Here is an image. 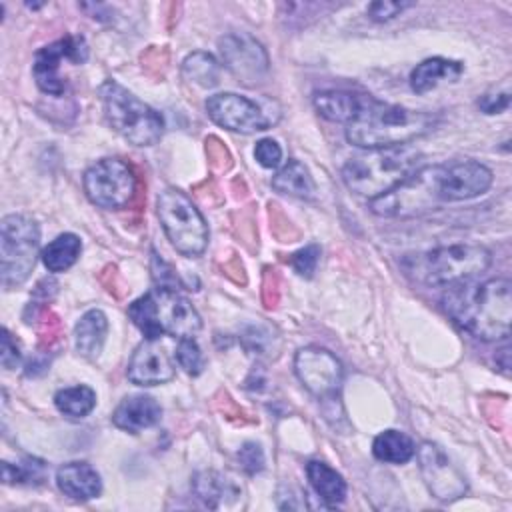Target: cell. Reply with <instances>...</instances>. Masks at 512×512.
Listing matches in <instances>:
<instances>
[{
  "label": "cell",
  "mask_w": 512,
  "mask_h": 512,
  "mask_svg": "<svg viewBox=\"0 0 512 512\" xmlns=\"http://www.w3.org/2000/svg\"><path fill=\"white\" fill-rule=\"evenodd\" d=\"M58 490L78 502L96 498L102 492V480L88 462H66L56 470Z\"/></svg>",
  "instance_id": "19"
},
{
  "label": "cell",
  "mask_w": 512,
  "mask_h": 512,
  "mask_svg": "<svg viewBox=\"0 0 512 512\" xmlns=\"http://www.w3.org/2000/svg\"><path fill=\"white\" fill-rule=\"evenodd\" d=\"M318 260H320V248L316 244H308V246H304V248H300L298 252L292 254L290 264L296 270V274H300L304 278H310L316 272Z\"/></svg>",
  "instance_id": "32"
},
{
  "label": "cell",
  "mask_w": 512,
  "mask_h": 512,
  "mask_svg": "<svg viewBox=\"0 0 512 512\" xmlns=\"http://www.w3.org/2000/svg\"><path fill=\"white\" fill-rule=\"evenodd\" d=\"M206 112L214 124L240 134L262 132L278 122V116L268 114V110H264L254 100L234 92H220L210 96L206 100Z\"/></svg>",
  "instance_id": "11"
},
{
  "label": "cell",
  "mask_w": 512,
  "mask_h": 512,
  "mask_svg": "<svg viewBox=\"0 0 512 512\" xmlns=\"http://www.w3.org/2000/svg\"><path fill=\"white\" fill-rule=\"evenodd\" d=\"M476 104L484 114H500L510 106V92L504 90L496 94H484L478 98Z\"/></svg>",
  "instance_id": "36"
},
{
  "label": "cell",
  "mask_w": 512,
  "mask_h": 512,
  "mask_svg": "<svg viewBox=\"0 0 512 512\" xmlns=\"http://www.w3.org/2000/svg\"><path fill=\"white\" fill-rule=\"evenodd\" d=\"M176 360H178L180 368H184L192 376H198L206 366L202 350H200V346L196 344L194 338H178Z\"/></svg>",
  "instance_id": "31"
},
{
  "label": "cell",
  "mask_w": 512,
  "mask_h": 512,
  "mask_svg": "<svg viewBox=\"0 0 512 512\" xmlns=\"http://www.w3.org/2000/svg\"><path fill=\"white\" fill-rule=\"evenodd\" d=\"M100 98L108 124L130 144L152 146L162 138V114L144 104L116 80H106L100 86Z\"/></svg>",
  "instance_id": "6"
},
{
  "label": "cell",
  "mask_w": 512,
  "mask_h": 512,
  "mask_svg": "<svg viewBox=\"0 0 512 512\" xmlns=\"http://www.w3.org/2000/svg\"><path fill=\"white\" fill-rule=\"evenodd\" d=\"M272 188L280 194L296 196L302 200L314 198V192H316V184H314V178L310 176V170L298 160H288L272 176Z\"/></svg>",
  "instance_id": "25"
},
{
  "label": "cell",
  "mask_w": 512,
  "mask_h": 512,
  "mask_svg": "<svg viewBox=\"0 0 512 512\" xmlns=\"http://www.w3.org/2000/svg\"><path fill=\"white\" fill-rule=\"evenodd\" d=\"M54 404L64 416L84 418L96 406V392L86 384L68 386L54 394Z\"/></svg>",
  "instance_id": "28"
},
{
  "label": "cell",
  "mask_w": 512,
  "mask_h": 512,
  "mask_svg": "<svg viewBox=\"0 0 512 512\" xmlns=\"http://www.w3.org/2000/svg\"><path fill=\"white\" fill-rule=\"evenodd\" d=\"M156 212L170 244L182 256H200L208 246V224L192 200L176 190L166 188L156 198Z\"/></svg>",
  "instance_id": "7"
},
{
  "label": "cell",
  "mask_w": 512,
  "mask_h": 512,
  "mask_svg": "<svg viewBox=\"0 0 512 512\" xmlns=\"http://www.w3.org/2000/svg\"><path fill=\"white\" fill-rule=\"evenodd\" d=\"M254 158L264 168H278V164L282 160V148H280V144L276 140L262 138L254 146Z\"/></svg>",
  "instance_id": "34"
},
{
  "label": "cell",
  "mask_w": 512,
  "mask_h": 512,
  "mask_svg": "<svg viewBox=\"0 0 512 512\" xmlns=\"http://www.w3.org/2000/svg\"><path fill=\"white\" fill-rule=\"evenodd\" d=\"M62 58H66L74 64L86 62V58H88L86 40L82 36H66V38H60L36 52L32 74H34L38 88L44 94H50V96L64 94L66 82L60 76Z\"/></svg>",
  "instance_id": "14"
},
{
  "label": "cell",
  "mask_w": 512,
  "mask_h": 512,
  "mask_svg": "<svg viewBox=\"0 0 512 512\" xmlns=\"http://www.w3.org/2000/svg\"><path fill=\"white\" fill-rule=\"evenodd\" d=\"M2 478L6 484H42L46 478V464L38 458H26L20 464L2 462Z\"/></svg>",
  "instance_id": "30"
},
{
  "label": "cell",
  "mask_w": 512,
  "mask_h": 512,
  "mask_svg": "<svg viewBox=\"0 0 512 512\" xmlns=\"http://www.w3.org/2000/svg\"><path fill=\"white\" fill-rule=\"evenodd\" d=\"M442 304L454 324L474 338L498 342L510 336L512 284L508 278L450 284Z\"/></svg>",
  "instance_id": "1"
},
{
  "label": "cell",
  "mask_w": 512,
  "mask_h": 512,
  "mask_svg": "<svg viewBox=\"0 0 512 512\" xmlns=\"http://www.w3.org/2000/svg\"><path fill=\"white\" fill-rule=\"evenodd\" d=\"M192 490L210 508L226 506L240 496V488L234 484V480L214 470L198 472L192 480Z\"/></svg>",
  "instance_id": "23"
},
{
  "label": "cell",
  "mask_w": 512,
  "mask_h": 512,
  "mask_svg": "<svg viewBox=\"0 0 512 512\" xmlns=\"http://www.w3.org/2000/svg\"><path fill=\"white\" fill-rule=\"evenodd\" d=\"M162 418L160 404L146 394L126 396L112 412V424L124 432L138 434L144 428L158 424Z\"/></svg>",
  "instance_id": "18"
},
{
  "label": "cell",
  "mask_w": 512,
  "mask_h": 512,
  "mask_svg": "<svg viewBox=\"0 0 512 512\" xmlns=\"http://www.w3.org/2000/svg\"><path fill=\"white\" fill-rule=\"evenodd\" d=\"M182 74L192 84L202 88H212L220 78V64L208 52H192L182 62Z\"/></svg>",
  "instance_id": "29"
},
{
  "label": "cell",
  "mask_w": 512,
  "mask_h": 512,
  "mask_svg": "<svg viewBox=\"0 0 512 512\" xmlns=\"http://www.w3.org/2000/svg\"><path fill=\"white\" fill-rule=\"evenodd\" d=\"M106 334H108L106 314L98 308L84 312L74 326V342H76L78 354H82L88 360L98 358L104 348Z\"/></svg>",
  "instance_id": "21"
},
{
  "label": "cell",
  "mask_w": 512,
  "mask_h": 512,
  "mask_svg": "<svg viewBox=\"0 0 512 512\" xmlns=\"http://www.w3.org/2000/svg\"><path fill=\"white\" fill-rule=\"evenodd\" d=\"M432 126L434 118L428 112L368 96L360 114L346 124V140L362 150L394 148L424 136Z\"/></svg>",
  "instance_id": "2"
},
{
  "label": "cell",
  "mask_w": 512,
  "mask_h": 512,
  "mask_svg": "<svg viewBox=\"0 0 512 512\" xmlns=\"http://www.w3.org/2000/svg\"><path fill=\"white\" fill-rule=\"evenodd\" d=\"M84 192L92 204L106 210H118L134 198L136 176L126 162L118 158H102L84 172Z\"/></svg>",
  "instance_id": "10"
},
{
  "label": "cell",
  "mask_w": 512,
  "mask_h": 512,
  "mask_svg": "<svg viewBox=\"0 0 512 512\" xmlns=\"http://www.w3.org/2000/svg\"><path fill=\"white\" fill-rule=\"evenodd\" d=\"M442 202L440 164L420 166L396 188L370 200V210L384 218H414L436 210Z\"/></svg>",
  "instance_id": "8"
},
{
  "label": "cell",
  "mask_w": 512,
  "mask_h": 512,
  "mask_svg": "<svg viewBox=\"0 0 512 512\" xmlns=\"http://www.w3.org/2000/svg\"><path fill=\"white\" fill-rule=\"evenodd\" d=\"M418 468L430 494L440 502H452L466 494L468 482L460 468L434 442H422L416 448Z\"/></svg>",
  "instance_id": "13"
},
{
  "label": "cell",
  "mask_w": 512,
  "mask_h": 512,
  "mask_svg": "<svg viewBox=\"0 0 512 512\" xmlns=\"http://www.w3.org/2000/svg\"><path fill=\"white\" fill-rule=\"evenodd\" d=\"M306 476L312 490L326 506H336L346 498V480L326 462L310 460L306 464Z\"/></svg>",
  "instance_id": "24"
},
{
  "label": "cell",
  "mask_w": 512,
  "mask_h": 512,
  "mask_svg": "<svg viewBox=\"0 0 512 512\" xmlns=\"http://www.w3.org/2000/svg\"><path fill=\"white\" fill-rule=\"evenodd\" d=\"M368 94H356L348 90H322L314 94V108L330 122L350 124L362 110Z\"/></svg>",
  "instance_id": "20"
},
{
  "label": "cell",
  "mask_w": 512,
  "mask_h": 512,
  "mask_svg": "<svg viewBox=\"0 0 512 512\" xmlns=\"http://www.w3.org/2000/svg\"><path fill=\"white\" fill-rule=\"evenodd\" d=\"M40 244V228L26 214H8L0 222V280L14 288L30 276Z\"/></svg>",
  "instance_id": "9"
},
{
  "label": "cell",
  "mask_w": 512,
  "mask_h": 512,
  "mask_svg": "<svg viewBox=\"0 0 512 512\" xmlns=\"http://www.w3.org/2000/svg\"><path fill=\"white\" fill-rule=\"evenodd\" d=\"M294 370L304 388L318 400H334L342 388V364L326 348H300L294 358Z\"/></svg>",
  "instance_id": "12"
},
{
  "label": "cell",
  "mask_w": 512,
  "mask_h": 512,
  "mask_svg": "<svg viewBox=\"0 0 512 512\" xmlns=\"http://www.w3.org/2000/svg\"><path fill=\"white\" fill-rule=\"evenodd\" d=\"M492 186V170L476 160L440 164L442 202H462L484 194Z\"/></svg>",
  "instance_id": "16"
},
{
  "label": "cell",
  "mask_w": 512,
  "mask_h": 512,
  "mask_svg": "<svg viewBox=\"0 0 512 512\" xmlns=\"http://www.w3.org/2000/svg\"><path fill=\"white\" fill-rule=\"evenodd\" d=\"M462 64L442 56L426 58L410 72V88L416 94H426L436 88L440 82H452L462 74Z\"/></svg>",
  "instance_id": "22"
},
{
  "label": "cell",
  "mask_w": 512,
  "mask_h": 512,
  "mask_svg": "<svg viewBox=\"0 0 512 512\" xmlns=\"http://www.w3.org/2000/svg\"><path fill=\"white\" fill-rule=\"evenodd\" d=\"M492 254L480 244L440 246L404 260L406 272L422 284L442 286L474 278L490 268Z\"/></svg>",
  "instance_id": "5"
},
{
  "label": "cell",
  "mask_w": 512,
  "mask_h": 512,
  "mask_svg": "<svg viewBox=\"0 0 512 512\" xmlns=\"http://www.w3.org/2000/svg\"><path fill=\"white\" fill-rule=\"evenodd\" d=\"M0 362L6 370H12L20 364V348L16 344V340L12 338V334L2 328V352H0Z\"/></svg>",
  "instance_id": "37"
},
{
  "label": "cell",
  "mask_w": 512,
  "mask_h": 512,
  "mask_svg": "<svg viewBox=\"0 0 512 512\" xmlns=\"http://www.w3.org/2000/svg\"><path fill=\"white\" fill-rule=\"evenodd\" d=\"M410 2H390V0H380V2H372L368 6V16L374 22H386L392 20L394 16H398L402 10L410 8Z\"/></svg>",
  "instance_id": "35"
},
{
  "label": "cell",
  "mask_w": 512,
  "mask_h": 512,
  "mask_svg": "<svg viewBox=\"0 0 512 512\" xmlns=\"http://www.w3.org/2000/svg\"><path fill=\"white\" fill-rule=\"evenodd\" d=\"M416 452L414 440L400 430H384L372 442V454L386 464H406Z\"/></svg>",
  "instance_id": "26"
},
{
  "label": "cell",
  "mask_w": 512,
  "mask_h": 512,
  "mask_svg": "<svg viewBox=\"0 0 512 512\" xmlns=\"http://www.w3.org/2000/svg\"><path fill=\"white\" fill-rule=\"evenodd\" d=\"M418 162L420 152L410 144L364 150L346 160L342 180L358 196L374 200L406 180L418 168Z\"/></svg>",
  "instance_id": "3"
},
{
  "label": "cell",
  "mask_w": 512,
  "mask_h": 512,
  "mask_svg": "<svg viewBox=\"0 0 512 512\" xmlns=\"http://www.w3.org/2000/svg\"><path fill=\"white\" fill-rule=\"evenodd\" d=\"M224 66L244 84L258 82L268 72V54L250 34H226L218 40Z\"/></svg>",
  "instance_id": "15"
},
{
  "label": "cell",
  "mask_w": 512,
  "mask_h": 512,
  "mask_svg": "<svg viewBox=\"0 0 512 512\" xmlns=\"http://www.w3.org/2000/svg\"><path fill=\"white\" fill-rule=\"evenodd\" d=\"M238 462L246 474H256L264 468V450L256 442H246L238 450Z\"/></svg>",
  "instance_id": "33"
},
{
  "label": "cell",
  "mask_w": 512,
  "mask_h": 512,
  "mask_svg": "<svg viewBox=\"0 0 512 512\" xmlns=\"http://www.w3.org/2000/svg\"><path fill=\"white\" fill-rule=\"evenodd\" d=\"M128 316L148 340L160 336L194 338L202 328L196 308L174 288L158 286L128 306Z\"/></svg>",
  "instance_id": "4"
},
{
  "label": "cell",
  "mask_w": 512,
  "mask_h": 512,
  "mask_svg": "<svg viewBox=\"0 0 512 512\" xmlns=\"http://www.w3.org/2000/svg\"><path fill=\"white\" fill-rule=\"evenodd\" d=\"M80 252L82 240L72 232H64L48 242V246L42 250V262L50 272H66L76 264Z\"/></svg>",
  "instance_id": "27"
},
{
  "label": "cell",
  "mask_w": 512,
  "mask_h": 512,
  "mask_svg": "<svg viewBox=\"0 0 512 512\" xmlns=\"http://www.w3.org/2000/svg\"><path fill=\"white\" fill-rule=\"evenodd\" d=\"M174 364L158 340H144L130 356L126 376L138 386H156L174 378Z\"/></svg>",
  "instance_id": "17"
}]
</instances>
